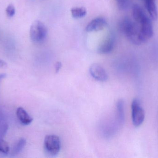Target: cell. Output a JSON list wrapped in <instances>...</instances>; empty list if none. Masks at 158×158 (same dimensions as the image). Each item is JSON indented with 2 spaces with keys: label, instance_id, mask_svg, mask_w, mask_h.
<instances>
[{
  "label": "cell",
  "instance_id": "obj_17",
  "mask_svg": "<svg viewBox=\"0 0 158 158\" xmlns=\"http://www.w3.org/2000/svg\"><path fill=\"white\" fill-rule=\"evenodd\" d=\"M6 66H7V64L6 62L2 59H0V68L6 67Z\"/></svg>",
  "mask_w": 158,
  "mask_h": 158
},
{
  "label": "cell",
  "instance_id": "obj_5",
  "mask_svg": "<svg viewBox=\"0 0 158 158\" xmlns=\"http://www.w3.org/2000/svg\"><path fill=\"white\" fill-rule=\"evenodd\" d=\"M131 115L132 123L135 127H139L144 121V110L140 100L137 98L134 99L132 102Z\"/></svg>",
  "mask_w": 158,
  "mask_h": 158
},
{
  "label": "cell",
  "instance_id": "obj_18",
  "mask_svg": "<svg viewBox=\"0 0 158 158\" xmlns=\"http://www.w3.org/2000/svg\"><path fill=\"white\" fill-rule=\"evenodd\" d=\"M6 74L2 73V74H0V82H1V80L2 79L4 78H5Z\"/></svg>",
  "mask_w": 158,
  "mask_h": 158
},
{
  "label": "cell",
  "instance_id": "obj_9",
  "mask_svg": "<svg viewBox=\"0 0 158 158\" xmlns=\"http://www.w3.org/2000/svg\"><path fill=\"white\" fill-rule=\"evenodd\" d=\"M146 9L150 18L153 20H157L158 17L157 8L156 0H143Z\"/></svg>",
  "mask_w": 158,
  "mask_h": 158
},
{
  "label": "cell",
  "instance_id": "obj_4",
  "mask_svg": "<svg viewBox=\"0 0 158 158\" xmlns=\"http://www.w3.org/2000/svg\"><path fill=\"white\" fill-rule=\"evenodd\" d=\"M61 147V143L59 137L54 135L45 136L44 140V150L46 155L55 157L58 155Z\"/></svg>",
  "mask_w": 158,
  "mask_h": 158
},
{
  "label": "cell",
  "instance_id": "obj_7",
  "mask_svg": "<svg viewBox=\"0 0 158 158\" xmlns=\"http://www.w3.org/2000/svg\"><path fill=\"white\" fill-rule=\"evenodd\" d=\"M89 72L93 78L98 81L105 82L107 80L108 75L105 69L98 64L90 66Z\"/></svg>",
  "mask_w": 158,
  "mask_h": 158
},
{
  "label": "cell",
  "instance_id": "obj_3",
  "mask_svg": "<svg viewBox=\"0 0 158 158\" xmlns=\"http://www.w3.org/2000/svg\"><path fill=\"white\" fill-rule=\"evenodd\" d=\"M47 35V28L42 22L35 20L32 23L30 29V37L33 42L37 44L43 42Z\"/></svg>",
  "mask_w": 158,
  "mask_h": 158
},
{
  "label": "cell",
  "instance_id": "obj_2",
  "mask_svg": "<svg viewBox=\"0 0 158 158\" xmlns=\"http://www.w3.org/2000/svg\"><path fill=\"white\" fill-rule=\"evenodd\" d=\"M121 32L131 42L135 45H140L143 43L138 24L128 17L123 18L119 24Z\"/></svg>",
  "mask_w": 158,
  "mask_h": 158
},
{
  "label": "cell",
  "instance_id": "obj_12",
  "mask_svg": "<svg viewBox=\"0 0 158 158\" xmlns=\"http://www.w3.org/2000/svg\"><path fill=\"white\" fill-rule=\"evenodd\" d=\"M26 143H27V141L25 138H21L19 139L17 142H16L15 143L12 148L11 153V156H16L18 154H19L25 147Z\"/></svg>",
  "mask_w": 158,
  "mask_h": 158
},
{
  "label": "cell",
  "instance_id": "obj_10",
  "mask_svg": "<svg viewBox=\"0 0 158 158\" xmlns=\"http://www.w3.org/2000/svg\"><path fill=\"white\" fill-rule=\"evenodd\" d=\"M17 117L21 124L28 125L32 122V118L23 108L19 107L16 110Z\"/></svg>",
  "mask_w": 158,
  "mask_h": 158
},
{
  "label": "cell",
  "instance_id": "obj_16",
  "mask_svg": "<svg viewBox=\"0 0 158 158\" xmlns=\"http://www.w3.org/2000/svg\"><path fill=\"white\" fill-rule=\"evenodd\" d=\"M61 66H62V64L60 62H58L56 63L55 66L56 72H58L59 70L61 69Z\"/></svg>",
  "mask_w": 158,
  "mask_h": 158
},
{
  "label": "cell",
  "instance_id": "obj_1",
  "mask_svg": "<svg viewBox=\"0 0 158 158\" xmlns=\"http://www.w3.org/2000/svg\"><path fill=\"white\" fill-rule=\"evenodd\" d=\"M132 16L134 20L140 27L143 42L144 43L147 41L154 35V28L151 21L152 19L138 4L134 5L133 6Z\"/></svg>",
  "mask_w": 158,
  "mask_h": 158
},
{
  "label": "cell",
  "instance_id": "obj_13",
  "mask_svg": "<svg viewBox=\"0 0 158 158\" xmlns=\"http://www.w3.org/2000/svg\"><path fill=\"white\" fill-rule=\"evenodd\" d=\"M71 13L72 17L74 18H81L85 16L86 10L83 7H73L71 9Z\"/></svg>",
  "mask_w": 158,
  "mask_h": 158
},
{
  "label": "cell",
  "instance_id": "obj_15",
  "mask_svg": "<svg viewBox=\"0 0 158 158\" xmlns=\"http://www.w3.org/2000/svg\"><path fill=\"white\" fill-rule=\"evenodd\" d=\"M6 15L8 17L11 18L14 16L15 14V8L14 5L12 4L8 5L6 9Z\"/></svg>",
  "mask_w": 158,
  "mask_h": 158
},
{
  "label": "cell",
  "instance_id": "obj_6",
  "mask_svg": "<svg viewBox=\"0 0 158 158\" xmlns=\"http://www.w3.org/2000/svg\"><path fill=\"white\" fill-rule=\"evenodd\" d=\"M115 44V36L113 33H109L98 46V52L102 54L109 53L114 49Z\"/></svg>",
  "mask_w": 158,
  "mask_h": 158
},
{
  "label": "cell",
  "instance_id": "obj_14",
  "mask_svg": "<svg viewBox=\"0 0 158 158\" xmlns=\"http://www.w3.org/2000/svg\"><path fill=\"white\" fill-rule=\"evenodd\" d=\"M10 151L9 145L3 139H0V153L7 154Z\"/></svg>",
  "mask_w": 158,
  "mask_h": 158
},
{
  "label": "cell",
  "instance_id": "obj_11",
  "mask_svg": "<svg viewBox=\"0 0 158 158\" xmlns=\"http://www.w3.org/2000/svg\"><path fill=\"white\" fill-rule=\"evenodd\" d=\"M116 118L117 122L120 125L123 124L125 119L124 104L122 99L119 100L116 105Z\"/></svg>",
  "mask_w": 158,
  "mask_h": 158
},
{
  "label": "cell",
  "instance_id": "obj_8",
  "mask_svg": "<svg viewBox=\"0 0 158 158\" xmlns=\"http://www.w3.org/2000/svg\"><path fill=\"white\" fill-rule=\"evenodd\" d=\"M107 25V22L104 18L98 17L92 19L86 26L87 32H97L103 29Z\"/></svg>",
  "mask_w": 158,
  "mask_h": 158
}]
</instances>
